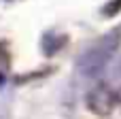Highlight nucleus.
Segmentation results:
<instances>
[{"label":"nucleus","instance_id":"nucleus-2","mask_svg":"<svg viewBox=\"0 0 121 119\" xmlns=\"http://www.w3.org/2000/svg\"><path fill=\"white\" fill-rule=\"evenodd\" d=\"M87 104H89L91 111L104 115V113H108V111L113 109V104H115V94H113L108 87L98 85V87H94V89L89 92V96H87Z\"/></svg>","mask_w":121,"mask_h":119},{"label":"nucleus","instance_id":"nucleus-1","mask_svg":"<svg viewBox=\"0 0 121 119\" xmlns=\"http://www.w3.org/2000/svg\"><path fill=\"white\" fill-rule=\"evenodd\" d=\"M119 43H121V30H115V32L106 34L102 40H98L91 49H87L81 55V60H79V72H81V77H85V79H98L106 70V66L111 64V60H113Z\"/></svg>","mask_w":121,"mask_h":119}]
</instances>
